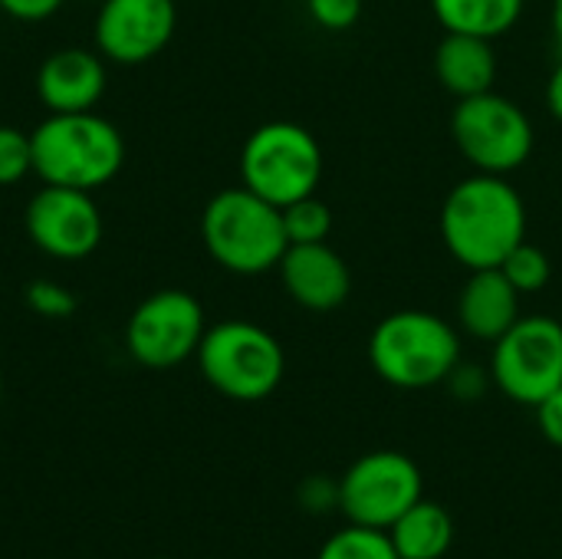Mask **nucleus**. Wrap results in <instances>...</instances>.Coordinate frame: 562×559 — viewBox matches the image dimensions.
I'll return each mask as SVG.
<instances>
[{
  "mask_svg": "<svg viewBox=\"0 0 562 559\" xmlns=\"http://www.w3.org/2000/svg\"><path fill=\"white\" fill-rule=\"evenodd\" d=\"M389 537L398 559H441L454 544V517L422 497L389 527Z\"/></svg>",
  "mask_w": 562,
  "mask_h": 559,
  "instance_id": "17",
  "label": "nucleus"
},
{
  "mask_svg": "<svg viewBox=\"0 0 562 559\" xmlns=\"http://www.w3.org/2000/svg\"><path fill=\"white\" fill-rule=\"evenodd\" d=\"M458 329L477 343H497L520 320V293L501 267L468 270V280L454 303Z\"/></svg>",
  "mask_w": 562,
  "mask_h": 559,
  "instance_id": "15",
  "label": "nucleus"
},
{
  "mask_svg": "<svg viewBox=\"0 0 562 559\" xmlns=\"http://www.w3.org/2000/svg\"><path fill=\"white\" fill-rule=\"evenodd\" d=\"M194 359L204 382L234 402H263L286 376L280 339L250 320H221L207 326Z\"/></svg>",
  "mask_w": 562,
  "mask_h": 559,
  "instance_id": "5",
  "label": "nucleus"
},
{
  "mask_svg": "<svg viewBox=\"0 0 562 559\" xmlns=\"http://www.w3.org/2000/svg\"><path fill=\"white\" fill-rule=\"evenodd\" d=\"M527 0H431L435 20L445 33H471L497 40L510 33L524 16Z\"/></svg>",
  "mask_w": 562,
  "mask_h": 559,
  "instance_id": "18",
  "label": "nucleus"
},
{
  "mask_svg": "<svg viewBox=\"0 0 562 559\" xmlns=\"http://www.w3.org/2000/svg\"><path fill=\"white\" fill-rule=\"evenodd\" d=\"M207 333L204 306L188 290H158L145 297L125 323L128 356L155 372L178 369L198 356V346Z\"/></svg>",
  "mask_w": 562,
  "mask_h": 559,
  "instance_id": "9",
  "label": "nucleus"
},
{
  "mask_svg": "<svg viewBox=\"0 0 562 559\" xmlns=\"http://www.w3.org/2000/svg\"><path fill=\"white\" fill-rule=\"evenodd\" d=\"M550 26H553V36L562 49V0H553V10H550Z\"/></svg>",
  "mask_w": 562,
  "mask_h": 559,
  "instance_id": "30",
  "label": "nucleus"
},
{
  "mask_svg": "<svg viewBox=\"0 0 562 559\" xmlns=\"http://www.w3.org/2000/svg\"><path fill=\"white\" fill-rule=\"evenodd\" d=\"M461 362V333L428 310H395L369 336L372 372L395 389H431L448 382Z\"/></svg>",
  "mask_w": 562,
  "mask_h": 559,
  "instance_id": "3",
  "label": "nucleus"
},
{
  "mask_svg": "<svg viewBox=\"0 0 562 559\" xmlns=\"http://www.w3.org/2000/svg\"><path fill=\"white\" fill-rule=\"evenodd\" d=\"M300 504L313 514H323L329 507H339V481L329 478H306L300 484Z\"/></svg>",
  "mask_w": 562,
  "mask_h": 559,
  "instance_id": "25",
  "label": "nucleus"
},
{
  "mask_svg": "<svg viewBox=\"0 0 562 559\" xmlns=\"http://www.w3.org/2000/svg\"><path fill=\"white\" fill-rule=\"evenodd\" d=\"M23 227L33 247L53 260H86L99 250L105 234V221L92 191L59 185H43L30 198Z\"/></svg>",
  "mask_w": 562,
  "mask_h": 559,
  "instance_id": "11",
  "label": "nucleus"
},
{
  "mask_svg": "<svg viewBox=\"0 0 562 559\" xmlns=\"http://www.w3.org/2000/svg\"><path fill=\"white\" fill-rule=\"evenodd\" d=\"M533 412H537V425H540L543 438L553 448H562V385L553 389L540 405H533Z\"/></svg>",
  "mask_w": 562,
  "mask_h": 559,
  "instance_id": "27",
  "label": "nucleus"
},
{
  "mask_svg": "<svg viewBox=\"0 0 562 559\" xmlns=\"http://www.w3.org/2000/svg\"><path fill=\"white\" fill-rule=\"evenodd\" d=\"M66 0H0V10L20 23H40L49 20L53 13H59Z\"/></svg>",
  "mask_w": 562,
  "mask_h": 559,
  "instance_id": "28",
  "label": "nucleus"
},
{
  "mask_svg": "<svg viewBox=\"0 0 562 559\" xmlns=\"http://www.w3.org/2000/svg\"><path fill=\"white\" fill-rule=\"evenodd\" d=\"M277 273L286 297L310 313H333L352 297V270L326 241L290 244Z\"/></svg>",
  "mask_w": 562,
  "mask_h": 559,
  "instance_id": "13",
  "label": "nucleus"
},
{
  "mask_svg": "<svg viewBox=\"0 0 562 559\" xmlns=\"http://www.w3.org/2000/svg\"><path fill=\"white\" fill-rule=\"evenodd\" d=\"M487 372L477 369V366H468V362H458V369L448 376V385L451 392L461 399V402H477L484 392H487Z\"/></svg>",
  "mask_w": 562,
  "mask_h": 559,
  "instance_id": "26",
  "label": "nucleus"
},
{
  "mask_svg": "<svg viewBox=\"0 0 562 559\" xmlns=\"http://www.w3.org/2000/svg\"><path fill=\"white\" fill-rule=\"evenodd\" d=\"M501 270H504V277L517 287V293L527 297V293L547 290V283H550V277H553V260L547 257L543 247L524 241V244H517V247L510 250V257L501 264Z\"/></svg>",
  "mask_w": 562,
  "mask_h": 559,
  "instance_id": "21",
  "label": "nucleus"
},
{
  "mask_svg": "<svg viewBox=\"0 0 562 559\" xmlns=\"http://www.w3.org/2000/svg\"><path fill=\"white\" fill-rule=\"evenodd\" d=\"M161 559H171V557H161Z\"/></svg>",
  "mask_w": 562,
  "mask_h": 559,
  "instance_id": "32",
  "label": "nucleus"
},
{
  "mask_svg": "<svg viewBox=\"0 0 562 559\" xmlns=\"http://www.w3.org/2000/svg\"><path fill=\"white\" fill-rule=\"evenodd\" d=\"M0 402H3V379H0Z\"/></svg>",
  "mask_w": 562,
  "mask_h": 559,
  "instance_id": "31",
  "label": "nucleus"
},
{
  "mask_svg": "<svg viewBox=\"0 0 562 559\" xmlns=\"http://www.w3.org/2000/svg\"><path fill=\"white\" fill-rule=\"evenodd\" d=\"M547 109H550V115L562 125V56L560 63L553 66L550 79H547Z\"/></svg>",
  "mask_w": 562,
  "mask_h": 559,
  "instance_id": "29",
  "label": "nucleus"
},
{
  "mask_svg": "<svg viewBox=\"0 0 562 559\" xmlns=\"http://www.w3.org/2000/svg\"><path fill=\"white\" fill-rule=\"evenodd\" d=\"M178 30L175 0H102L92 23V46L115 66L155 59Z\"/></svg>",
  "mask_w": 562,
  "mask_h": 559,
  "instance_id": "12",
  "label": "nucleus"
},
{
  "mask_svg": "<svg viewBox=\"0 0 562 559\" xmlns=\"http://www.w3.org/2000/svg\"><path fill=\"white\" fill-rule=\"evenodd\" d=\"M323 171V145L300 122H263L240 148V185L277 208L316 194Z\"/></svg>",
  "mask_w": 562,
  "mask_h": 559,
  "instance_id": "6",
  "label": "nucleus"
},
{
  "mask_svg": "<svg viewBox=\"0 0 562 559\" xmlns=\"http://www.w3.org/2000/svg\"><path fill=\"white\" fill-rule=\"evenodd\" d=\"M306 10L316 26L329 33L352 30L362 16V0H306Z\"/></svg>",
  "mask_w": 562,
  "mask_h": 559,
  "instance_id": "24",
  "label": "nucleus"
},
{
  "mask_svg": "<svg viewBox=\"0 0 562 559\" xmlns=\"http://www.w3.org/2000/svg\"><path fill=\"white\" fill-rule=\"evenodd\" d=\"M425 478L402 451H369L339 478V511L349 524L389 530L422 501Z\"/></svg>",
  "mask_w": 562,
  "mask_h": 559,
  "instance_id": "10",
  "label": "nucleus"
},
{
  "mask_svg": "<svg viewBox=\"0 0 562 559\" xmlns=\"http://www.w3.org/2000/svg\"><path fill=\"white\" fill-rule=\"evenodd\" d=\"M201 241L211 260L237 277H260L277 270L290 247L283 211L244 185L224 188L204 204Z\"/></svg>",
  "mask_w": 562,
  "mask_h": 559,
  "instance_id": "4",
  "label": "nucleus"
},
{
  "mask_svg": "<svg viewBox=\"0 0 562 559\" xmlns=\"http://www.w3.org/2000/svg\"><path fill=\"white\" fill-rule=\"evenodd\" d=\"M33 175L43 185L95 191L109 185L125 165L122 132L92 112H46L30 132Z\"/></svg>",
  "mask_w": 562,
  "mask_h": 559,
  "instance_id": "2",
  "label": "nucleus"
},
{
  "mask_svg": "<svg viewBox=\"0 0 562 559\" xmlns=\"http://www.w3.org/2000/svg\"><path fill=\"white\" fill-rule=\"evenodd\" d=\"M451 138L464 161L484 175H514L530 161L537 145L527 109L494 89L458 99L451 112Z\"/></svg>",
  "mask_w": 562,
  "mask_h": 559,
  "instance_id": "7",
  "label": "nucleus"
},
{
  "mask_svg": "<svg viewBox=\"0 0 562 559\" xmlns=\"http://www.w3.org/2000/svg\"><path fill=\"white\" fill-rule=\"evenodd\" d=\"M491 382L517 405H540L562 385V323L557 316H520L491 349Z\"/></svg>",
  "mask_w": 562,
  "mask_h": 559,
  "instance_id": "8",
  "label": "nucleus"
},
{
  "mask_svg": "<svg viewBox=\"0 0 562 559\" xmlns=\"http://www.w3.org/2000/svg\"><path fill=\"white\" fill-rule=\"evenodd\" d=\"M438 227L448 254L461 267H501L527 241V204L507 175L474 171L448 191Z\"/></svg>",
  "mask_w": 562,
  "mask_h": 559,
  "instance_id": "1",
  "label": "nucleus"
},
{
  "mask_svg": "<svg viewBox=\"0 0 562 559\" xmlns=\"http://www.w3.org/2000/svg\"><path fill=\"white\" fill-rule=\"evenodd\" d=\"M283 211V227H286V241L290 244H323L329 241L333 231V211L326 201H319V194L300 198Z\"/></svg>",
  "mask_w": 562,
  "mask_h": 559,
  "instance_id": "20",
  "label": "nucleus"
},
{
  "mask_svg": "<svg viewBox=\"0 0 562 559\" xmlns=\"http://www.w3.org/2000/svg\"><path fill=\"white\" fill-rule=\"evenodd\" d=\"M23 300H26V306H30L36 316H43V320H69V316L76 313V306H79L76 293H72L69 287H63L59 280H49V277L33 280V283L23 290Z\"/></svg>",
  "mask_w": 562,
  "mask_h": 559,
  "instance_id": "23",
  "label": "nucleus"
},
{
  "mask_svg": "<svg viewBox=\"0 0 562 559\" xmlns=\"http://www.w3.org/2000/svg\"><path fill=\"white\" fill-rule=\"evenodd\" d=\"M26 175H33L30 132L16 125H0V188H13Z\"/></svg>",
  "mask_w": 562,
  "mask_h": 559,
  "instance_id": "22",
  "label": "nucleus"
},
{
  "mask_svg": "<svg viewBox=\"0 0 562 559\" xmlns=\"http://www.w3.org/2000/svg\"><path fill=\"white\" fill-rule=\"evenodd\" d=\"M435 76L454 99H471L491 92L497 82L494 40L471 33H445L435 49Z\"/></svg>",
  "mask_w": 562,
  "mask_h": 559,
  "instance_id": "16",
  "label": "nucleus"
},
{
  "mask_svg": "<svg viewBox=\"0 0 562 559\" xmlns=\"http://www.w3.org/2000/svg\"><path fill=\"white\" fill-rule=\"evenodd\" d=\"M316 559H398V554L392 547L389 530L349 524L323 544Z\"/></svg>",
  "mask_w": 562,
  "mask_h": 559,
  "instance_id": "19",
  "label": "nucleus"
},
{
  "mask_svg": "<svg viewBox=\"0 0 562 559\" xmlns=\"http://www.w3.org/2000/svg\"><path fill=\"white\" fill-rule=\"evenodd\" d=\"M109 86L105 56L92 46H63L36 69V99L46 112H92Z\"/></svg>",
  "mask_w": 562,
  "mask_h": 559,
  "instance_id": "14",
  "label": "nucleus"
}]
</instances>
